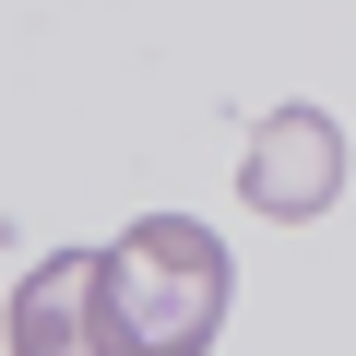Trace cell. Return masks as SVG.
<instances>
[{
  "instance_id": "2",
  "label": "cell",
  "mask_w": 356,
  "mask_h": 356,
  "mask_svg": "<svg viewBox=\"0 0 356 356\" xmlns=\"http://www.w3.org/2000/svg\"><path fill=\"white\" fill-rule=\"evenodd\" d=\"M332 191H344V131H332L321 107L250 119V143H238V202H250V214L309 226V214H332Z\"/></svg>"
},
{
  "instance_id": "1",
  "label": "cell",
  "mask_w": 356,
  "mask_h": 356,
  "mask_svg": "<svg viewBox=\"0 0 356 356\" xmlns=\"http://www.w3.org/2000/svg\"><path fill=\"white\" fill-rule=\"evenodd\" d=\"M238 309V261L202 214H143L107 238V356H214Z\"/></svg>"
},
{
  "instance_id": "3",
  "label": "cell",
  "mask_w": 356,
  "mask_h": 356,
  "mask_svg": "<svg viewBox=\"0 0 356 356\" xmlns=\"http://www.w3.org/2000/svg\"><path fill=\"white\" fill-rule=\"evenodd\" d=\"M13 356H107V250H48L13 309H0Z\"/></svg>"
}]
</instances>
